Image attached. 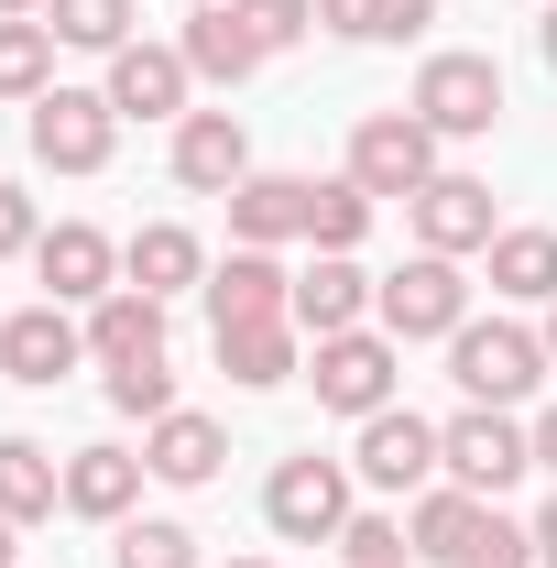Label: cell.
I'll list each match as a JSON object with an SVG mask.
<instances>
[{"label":"cell","mask_w":557,"mask_h":568,"mask_svg":"<svg viewBox=\"0 0 557 568\" xmlns=\"http://www.w3.org/2000/svg\"><path fill=\"white\" fill-rule=\"evenodd\" d=\"M175 44H186V67L209 77V88H241V77L263 67V33H252V22H241V0H198V11H186V33H175Z\"/></svg>","instance_id":"cell-20"},{"label":"cell","mask_w":557,"mask_h":568,"mask_svg":"<svg viewBox=\"0 0 557 568\" xmlns=\"http://www.w3.org/2000/svg\"><path fill=\"white\" fill-rule=\"evenodd\" d=\"M0 22H44V0H0Z\"/></svg>","instance_id":"cell-41"},{"label":"cell","mask_w":557,"mask_h":568,"mask_svg":"<svg viewBox=\"0 0 557 568\" xmlns=\"http://www.w3.org/2000/svg\"><path fill=\"white\" fill-rule=\"evenodd\" d=\"M241 175H252V132H241V110H186V121H175V186L230 197Z\"/></svg>","instance_id":"cell-16"},{"label":"cell","mask_w":557,"mask_h":568,"mask_svg":"<svg viewBox=\"0 0 557 568\" xmlns=\"http://www.w3.org/2000/svg\"><path fill=\"white\" fill-rule=\"evenodd\" d=\"M164 351V295H142V284H110L99 306H88V361L110 372V361H142Z\"/></svg>","instance_id":"cell-24"},{"label":"cell","mask_w":557,"mask_h":568,"mask_svg":"<svg viewBox=\"0 0 557 568\" xmlns=\"http://www.w3.org/2000/svg\"><path fill=\"white\" fill-rule=\"evenodd\" d=\"M536 470H557V405L536 416Z\"/></svg>","instance_id":"cell-39"},{"label":"cell","mask_w":557,"mask_h":568,"mask_svg":"<svg viewBox=\"0 0 557 568\" xmlns=\"http://www.w3.org/2000/svg\"><path fill=\"white\" fill-rule=\"evenodd\" d=\"M55 88V22H0V99H44Z\"/></svg>","instance_id":"cell-27"},{"label":"cell","mask_w":557,"mask_h":568,"mask_svg":"<svg viewBox=\"0 0 557 568\" xmlns=\"http://www.w3.org/2000/svg\"><path fill=\"white\" fill-rule=\"evenodd\" d=\"M437 22V0H372V44H416Z\"/></svg>","instance_id":"cell-35"},{"label":"cell","mask_w":557,"mask_h":568,"mask_svg":"<svg viewBox=\"0 0 557 568\" xmlns=\"http://www.w3.org/2000/svg\"><path fill=\"white\" fill-rule=\"evenodd\" d=\"M219 372L241 383V394H274L306 372V328L295 317H263V328H219Z\"/></svg>","instance_id":"cell-23"},{"label":"cell","mask_w":557,"mask_h":568,"mask_svg":"<svg viewBox=\"0 0 557 568\" xmlns=\"http://www.w3.org/2000/svg\"><path fill=\"white\" fill-rule=\"evenodd\" d=\"M142 470H153V481H175V493H198V481H219V470H230V426L198 416V405L153 416V426H142Z\"/></svg>","instance_id":"cell-15"},{"label":"cell","mask_w":557,"mask_h":568,"mask_svg":"<svg viewBox=\"0 0 557 568\" xmlns=\"http://www.w3.org/2000/svg\"><path fill=\"white\" fill-rule=\"evenodd\" d=\"M405 110H416L437 142H482L492 121H503V67L470 55V44H437L416 67V88H405Z\"/></svg>","instance_id":"cell-2"},{"label":"cell","mask_w":557,"mask_h":568,"mask_svg":"<svg viewBox=\"0 0 557 568\" xmlns=\"http://www.w3.org/2000/svg\"><path fill=\"white\" fill-rule=\"evenodd\" d=\"M121 284H142V295H198V284H209L198 230H186V219H153V230H132V241H121Z\"/></svg>","instance_id":"cell-21"},{"label":"cell","mask_w":557,"mask_h":568,"mask_svg":"<svg viewBox=\"0 0 557 568\" xmlns=\"http://www.w3.org/2000/svg\"><path fill=\"white\" fill-rule=\"evenodd\" d=\"M230 568H274V558H230Z\"/></svg>","instance_id":"cell-44"},{"label":"cell","mask_w":557,"mask_h":568,"mask_svg":"<svg viewBox=\"0 0 557 568\" xmlns=\"http://www.w3.org/2000/svg\"><path fill=\"white\" fill-rule=\"evenodd\" d=\"M186 88H198L186 44H121L110 55V110L121 121H186Z\"/></svg>","instance_id":"cell-14"},{"label":"cell","mask_w":557,"mask_h":568,"mask_svg":"<svg viewBox=\"0 0 557 568\" xmlns=\"http://www.w3.org/2000/svg\"><path fill=\"white\" fill-rule=\"evenodd\" d=\"M33 241H44V219H33V197H22L11 175H0V263H11V252H33Z\"/></svg>","instance_id":"cell-36"},{"label":"cell","mask_w":557,"mask_h":568,"mask_svg":"<svg viewBox=\"0 0 557 568\" xmlns=\"http://www.w3.org/2000/svg\"><path fill=\"white\" fill-rule=\"evenodd\" d=\"M405 219H416V252H448V263H470V252H492V241H503L492 186H482V175H459V164H437L416 197H405Z\"/></svg>","instance_id":"cell-8"},{"label":"cell","mask_w":557,"mask_h":568,"mask_svg":"<svg viewBox=\"0 0 557 568\" xmlns=\"http://www.w3.org/2000/svg\"><path fill=\"white\" fill-rule=\"evenodd\" d=\"M350 459H317V448H295V459H274V481H263V525H274L284 547H340L350 525Z\"/></svg>","instance_id":"cell-5"},{"label":"cell","mask_w":557,"mask_h":568,"mask_svg":"<svg viewBox=\"0 0 557 568\" xmlns=\"http://www.w3.org/2000/svg\"><path fill=\"white\" fill-rule=\"evenodd\" d=\"M11 536H22V525H11V514H0V568H22V547H11Z\"/></svg>","instance_id":"cell-42"},{"label":"cell","mask_w":557,"mask_h":568,"mask_svg":"<svg viewBox=\"0 0 557 568\" xmlns=\"http://www.w3.org/2000/svg\"><path fill=\"white\" fill-rule=\"evenodd\" d=\"M0 372L22 383V394H55L67 372H88V317L77 306H22V317H0Z\"/></svg>","instance_id":"cell-10"},{"label":"cell","mask_w":557,"mask_h":568,"mask_svg":"<svg viewBox=\"0 0 557 568\" xmlns=\"http://www.w3.org/2000/svg\"><path fill=\"white\" fill-rule=\"evenodd\" d=\"M482 514H492L482 493H459V481H426V493L405 503V547H416L426 568H459V558H470V536H482Z\"/></svg>","instance_id":"cell-22"},{"label":"cell","mask_w":557,"mask_h":568,"mask_svg":"<svg viewBox=\"0 0 557 568\" xmlns=\"http://www.w3.org/2000/svg\"><path fill=\"white\" fill-rule=\"evenodd\" d=\"M33 274H44L55 306H99V295L121 284V241H110L99 219H55V230L33 241Z\"/></svg>","instance_id":"cell-12"},{"label":"cell","mask_w":557,"mask_h":568,"mask_svg":"<svg viewBox=\"0 0 557 568\" xmlns=\"http://www.w3.org/2000/svg\"><path fill=\"white\" fill-rule=\"evenodd\" d=\"M186 11H198V0H186Z\"/></svg>","instance_id":"cell-45"},{"label":"cell","mask_w":557,"mask_h":568,"mask_svg":"<svg viewBox=\"0 0 557 568\" xmlns=\"http://www.w3.org/2000/svg\"><path fill=\"white\" fill-rule=\"evenodd\" d=\"M340 558H350V568H416L405 514H350V525H340Z\"/></svg>","instance_id":"cell-32"},{"label":"cell","mask_w":557,"mask_h":568,"mask_svg":"<svg viewBox=\"0 0 557 568\" xmlns=\"http://www.w3.org/2000/svg\"><path fill=\"white\" fill-rule=\"evenodd\" d=\"M448 383H459L470 405H525V394L547 383V339L514 328V317H470V328L448 339Z\"/></svg>","instance_id":"cell-6"},{"label":"cell","mask_w":557,"mask_h":568,"mask_svg":"<svg viewBox=\"0 0 557 568\" xmlns=\"http://www.w3.org/2000/svg\"><path fill=\"white\" fill-rule=\"evenodd\" d=\"M525 470H536V426H514V405H459V416L437 426V481L503 503Z\"/></svg>","instance_id":"cell-1"},{"label":"cell","mask_w":557,"mask_h":568,"mask_svg":"<svg viewBox=\"0 0 557 568\" xmlns=\"http://www.w3.org/2000/svg\"><path fill=\"white\" fill-rule=\"evenodd\" d=\"M295 328H306V339H340V328H372V274H361L350 252H317V263L295 274Z\"/></svg>","instance_id":"cell-19"},{"label":"cell","mask_w":557,"mask_h":568,"mask_svg":"<svg viewBox=\"0 0 557 568\" xmlns=\"http://www.w3.org/2000/svg\"><path fill=\"white\" fill-rule=\"evenodd\" d=\"M142 448H121V437H99V448H67V514H88V525H132L142 503Z\"/></svg>","instance_id":"cell-17"},{"label":"cell","mask_w":557,"mask_h":568,"mask_svg":"<svg viewBox=\"0 0 557 568\" xmlns=\"http://www.w3.org/2000/svg\"><path fill=\"white\" fill-rule=\"evenodd\" d=\"M55 503H67V459L44 437H0V514L11 525H44Z\"/></svg>","instance_id":"cell-25"},{"label":"cell","mask_w":557,"mask_h":568,"mask_svg":"<svg viewBox=\"0 0 557 568\" xmlns=\"http://www.w3.org/2000/svg\"><path fill=\"white\" fill-rule=\"evenodd\" d=\"M241 22L263 33V55H284V44H306V33H317V0H241Z\"/></svg>","instance_id":"cell-34"},{"label":"cell","mask_w":557,"mask_h":568,"mask_svg":"<svg viewBox=\"0 0 557 568\" xmlns=\"http://www.w3.org/2000/svg\"><path fill=\"white\" fill-rule=\"evenodd\" d=\"M44 22H55V44H77V55H121L132 44V0H44Z\"/></svg>","instance_id":"cell-28"},{"label":"cell","mask_w":557,"mask_h":568,"mask_svg":"<svg viewBox=\"0 0 557 568\" xmlns=\"http://www.w3.org/2000/svg\"><path fill=\"white\" fill-rule=\"evenodd\" d=\"M536 55H547V67H557V0H547V22H536Z\"/></svg>","instance_id":"cell-40"},{"label":"cell","mask_w":557,"mask_h":568,"mask_svg":"<svg viewBox=\"0 0 557 568\" xmlns=\"http://www.w3.org/2000/svg\"><path fill=\"white\" fill-rule=\"evenodd\" d=\"M482 263H492V295H514V306H547V295H557V230H503Z\"/></svg>","instance_id":"cell-26"},{"label":"cell","mask_w":557,"mask_h":568,"mask_svg":"<svg viewBox=\"0 0 557 568\" xmlns=\"http://www.w3.org/2000/svg\"><path fill=\"white\" fill-rule=\"evenodd\" d=\"M536 568H557V493L536 503Z\"/></svg>","instance_id":"cell-38"},{"label":"cell","mask_w":557,"mask_h":568,"mask_svg":"<svg viewBox=\"0 0 557 568\" xmlns=\"http://www.w3.org/2000/svg\"><path fill=\"white\" fill-rule=\"evenodd\" d=\"M306 197H317V175H241L230 186V241H252V252H284V241H306Z\"/></svg>","instance_id":"cell-18"},{"label":"cell","mask_w":557,"mask_h":568,"mask_svg":"<svg viewBox=\"0 0 557 568\" xmlns=\"http://www.w3.org/2000/svg\"><path fill=\"white\" fill-rule=\"evenodd\" d=\"M22 142H33L44 175H99L110 142H121V110H110V88H44L33 121H22Z\"/></svg>","instance_id":"cell-7"},{"label":"cell","mask_w":557,"mask_h":568,"mask_svg":"<svg viewBox=\"0 0 557 568\" xmlns=\"http://www.w3.org/2000/svg\"><path fill=\"white\" fill-rule=\"evenodd\" d=\"M110 416H132V426L175 416V361H164V351H142V361H110Z\"/></svg>","instance_id":"cell-29"},{"label":"cell","mask_w":557,"mask_h":568,"mask_svg":"<svg viewBox=\"0 0 557 568\" xmlns=\"http://www.w3.org/2000/svg\"><path fill=\"white\" fill-rule=\"evenodd\" d=\"M110 568H198V536H186L175 514H132V525L110 536Z\"/></svg>","instance_id":"cell-31"},{"label":"cell","mask_w":557,"mask_h":568,"mask_svg":"<svg viewBox=\"0 0 557 568\" xmlns=\"http://www.w3.org/2000/svg\"><path fill=\"white\" fill-rule=\"evenodd\" d=\"M536 339H547V372H557V295H547V328H536Z\"/></svg>","instance_id":"cell-43"},{"label":"cell","mask_w":557,"mask_h":568,"mask_svg":"<svg viewBox=\"0 0 557 568\" xmlns=\"http://www.w3.org/2000/svg\"><path fill=\"white\" fill-rule=\"evenodd\" d=\"M372 328H383V339H459V328H470V274H459L448 252L394 263V274L372 284Z\"/></svg>","instance_id":"cell-3"},{"label":"cell","mask_w":557,"mask_h":568,"mask_svg":"<svg viewBox=\"0 0 557 568\" xmlns=\"http://www.w3.org/2000/svg\"><path fill=\"white\" fill-rule=\"evenodd\" d=\"M361 197H416L426 175H437V132H426L416 110H372L361 132H350V164H340Z\"/></svg>","instance_id":"cell-9"},{"label":"cell","mask_w":557,"mask_h":568,"mask_svg":"<svg viewBox=\"0 0 557 568\" xmlns=\"http://www.w3.org/2000/svg\"><path fill=\"white\" fill-rule=\"evenodd\" d=\"M361 230H372V197H361L350 175H317V197H306V241H317V252H361Z\"/></svg>","instance_id":"cell-30"},{"label":"cell","mask_w":557,"mask_h":568,"mask_svg":"<svg viewBox=\"0 0 557 568\" xmlns=\"http://www.w3.org/2000/svg\"><path fill=\"white\" fill-rule=\"evenodd\" d=\"M350 470H361L372 493L416 503L426 481H437V426H426L416 405H383V416H361V437H350Z\"/></svg>","instance_id":"cell-11"},{"label":"cell","mask_w":557,"mask_h":568,"mask_svg":"<svg viewBox=\"0 0 557 568\" xmlns=\"http://www.w3.org/2000/svg\"><path fill=\"white\" fill-rule=\"evenodd\" d=\"M209 328H263V317H295V274H284L274 252H252V241H230V263H209Z\"/></svg>","instance_id":"cell-13"},{"label":"cell","mask_w":557,"mask_h":568,"mask_svg":"<svg viewBox=\"0 0 557 568\" xmlns=\"http://www.w3.org/2000/svg\"><path fill=\"white\" fill-rule=\"evenodd\" d=\"M459 568H536V525H514V514L492 503V514H482V536H470V558H459Z\"/></svg>","instance_id":"cell-33"},{"label":"cell","mask_w":557,"mask_h":568,"mask_svg":"<svg viewBox=\"0 0 557 568\" xmlns=\"http://www.w3.org/2000/svg\"><path fill=\"white\" fill-rule=\"evenodd\" d=\"M317 33H350V44H372V0H317Z\"/></svg>","instance_id":"cell-37"},{"label":"cell","mask_w":557,"mask_h":568,"mask_svg":"<svg viewBox=\"0 0 557 568\" xmlns=\"http://www.w3.org/2000/svg\"><path fill=\"white\" fill-rule=\"evenodd\" d=\"M306 383H317V405L328 416H383L394 405V383H405V339H383V328H340V339H306Z\"/></svg>","instance_id":"cell-4"}]
</instances>
